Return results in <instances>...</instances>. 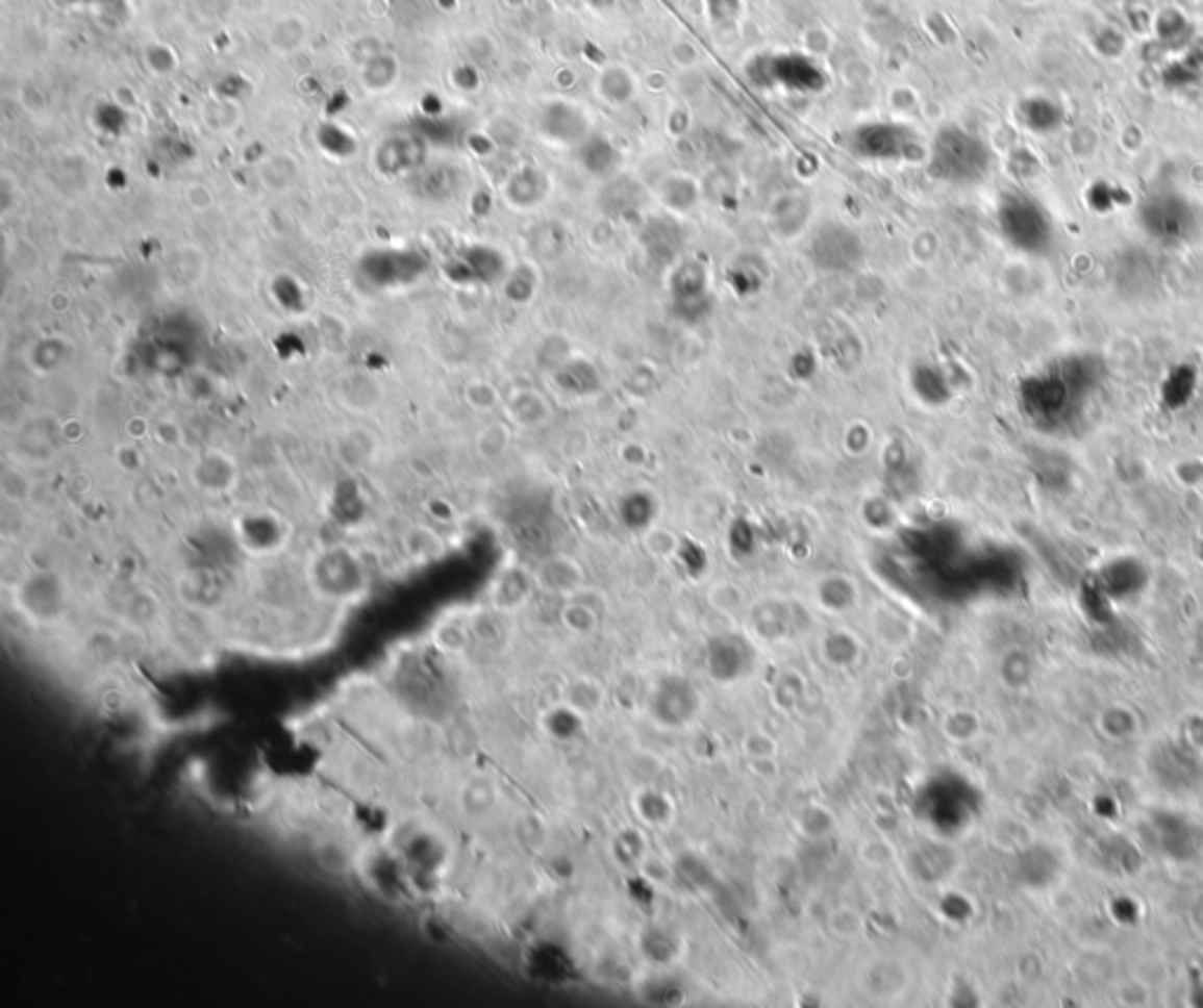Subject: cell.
Masks as SVG:
<instances>
[{
    "mask_svg": "<svg viewBox=\"0 0 1203 1008\" xmlns=\"http://www.w3.org/2000/svg\"><path fill=\"white\" fill-rule=\"evenodd\" d=\"M1102 381L1091 355L1064 357L1023 386V411L1046 433H1068L1086 417V405Z\"/></svg>",
    "mask_w": 1203,
    "mask_h": 1008,
    "instance_id": "1",
    "label": "cell"
},
{
    "mask_svg": "<svg viewBox=\"0 0 1203 1008\" xmlns=\"http://www.w3.org/2000/svg\"><path fill=\"white\" fill-rule=\"evenodd\" d=\"M310 583L320 598L332 602L357 600L367 588V572L360 555L351 548H327L310 564Z\"/></svg>",
    "mask_w": 1203,
    "mask_h": 1008,
    "instance_id": "2",
    "label": "cell"
},
{
    "mask_svg": "<svg viewBox=\"0 0 1203 1008\" xmlns=\"http://www.w3.org/2000/svg\"><path fill=\"white\" fill-rule=\"evenodd\" d=\"M987 168V153L969 132L948 127L935 136L931 149V170L948 181H971Z\"/></svg>",
    "mask_w": 1203,
    "mask_h": 1008,
    "instance_id": "3",
    "label": "cell"
},
{
    "mask_svg": "<svg viewBox=\"0 0 1203 1008\" xmlns=\"http://www.w3.org/2000/svg\"><path fill=\"white\" fill-rule=\"evenodd\" d=\"M67 588L61 579L50 570H41L17 583V607L39 623H52L67 611Z\"/></svg>",
    "mask_w": 1203,
    "mask_h": 1008,
    "instance_id": "4",
    "label": "cell"
},
{
    "mask_svg": "<svg viewBox=\"0 0 1203 1008\" xmlns=\"http://www.w3.org/2000/svg\"><path fill=\"white\" fill-rule=\"evenodd\" d=\"M189 480L193 487L207 494V497H226L241 482V465H237L235 456L228 454L226 449L212 447L193 458Z\"/></svg>",
    "mask_w": 1203,
    "mask_h": 1008,
    "instance_id": "5",
    "label": "cell"
},
{
    "mask_svg": "<svg viewBox=\"0 0 1203 1008\" xmlns=\"http://www.w3.org/2000/svg\"><path fill=\"white\" fill-rule=\"evenodd\" d=\"M237 540L243 550L252 555H275L284 548L290 536L287 522L278 512L254 510L237 520Z\"/></svg>",
    "mask_w": 1203,
    "mask_h": 1008,
    "instance_id": "6",
    "label": "cell"
},
{
    "mask_svg": "<svg viewBox=\"0 0 1203 1008\" xmlns=\"http://www.w3.org/2000/svg\"><path fill=\"white\" fill-rule=\"evenodd\" d=\"M59 439H64V433L57 421L33 419L31 424L24 426L22 437L17 439V449L26 461L48 463L57 454Z\"/></svg>",
    "mask_w": 1203,
    "mask_h": 1008,
    "instance_id": "7",
    "label": "cell"
},
{
    "mask_svg": "<svg viewBox=\"0 0 1203 1008\" xmlns=\"http://www.w3.org/2000/svg\"><path fill=\"white\" fill-rule=\"evenodd\" d=\"M858 149L870 158H903V151L912 142L903 125H868L856 134Z\"/></svg>",
    "mask_w": 1203,
    "mask_h": 1008,
    "instance_id": "8",
    "label": "cell"
},
{
    "mask_svg": "<svg viewBox=\"0 0 1203 1008\" xmlns=\"http://www.w3.org/2000/svg\"><path fill=\"white\" fill-rule=\"evenodd\" d=\"M544 132L553 142L572 144L587 134L585 114L572 104H550L544 114Z\"/></svg>",
    "mask_w": 1203,
    "mask_h": 1008,
    "instance_id": "9",
    "label": "cell"
},
{
    "mask_svg": "<svg viewBox=\"0 0 1203 1008\" xmlns=\"http://www.w3.org/2000/svg\"><path fill=\"white\" fill-rule=\"evenodd\" d=\"M179 598L189 604V607H215L224 598V585L219 581L215 572L196 570L186 572L179 581Z\"/></svg>",
    "mask_w": 1203,
    "mask_h": 1008,
    "instance_id": "10",
    "label": "cell"
},
{
    "mask_svg": "<svg viewBox=\"0 0 1203 1008\" xmlns=\"http://www.w3.org/2000/svg\"><path fill=\"white\" fill-rule=\"evenodd\" d=\"M73 346L67 336H43L31 346L29 367L39 377H52L69 362Z\"/></svg>",
    "mask_w": 1203,
    "mask_h": 1008,
    "instance_id": "11",
    "label": "cell"
},
{
    "mask_svg": "<svg viewBox=\"0 0 1203 1008\" xmlns=\"http://www.w3.org/2000/svg\"><path fill=\"white\" fill-rule=\"evenodd\" d=\"M637 82L635 76L623 67H607L597 76V92L607 104H626L635 97Z\"/></svg>",
    "mask_w": 1203,
    "mask_h": 1008,
    "instance_id": "12",
    "label": "cell"
},
{
    "mask_svg": "<svg viewBox=\"0 0 1203 1008\" xmlns=\"http://www.w3.org/2000/svg\"><path fill=\"white\" fill-rule=\"evenodd\" d=\"M402 548L411 562H430L443 555L445 544L435 529L426 525H415L405 531L402 536Z\"/></svg>",
    "mask_w": 1203,
    "mask_h": 1008,
    "instance_id": "13",
    "label": "cell"
},
{
    "mask_svg": "<svg viewBox=\"0 0 1203 1008\" xmlns=\"http://www.w3.org/2000/svg\"><path fill=\"white\" fill-rule=\"evenodd\" d=\"M306 22L297 15L280 17L271 29V48L278 54H292L304 48L306 43Z\"/></svg>",
    "mask_w": 1203,
    "mask_h": 1008,
    "instance_id": "14",
    "label": "cell"
},
{
    "mask_svg": "<svg viewBox=\"0 0 1203 1008\" xmlns=\"http://www.w3.org/2000/svg\"><path fill=\"white\" fill-rule=\"evenodd\" d=\"M259 179L266 188L284 191L299 179V165L287 153H275L261 162Z\"/></svg>",
    "mask_w": 1203,
    "mask_h": 1008,
    "instance_id": "15",
    "label": "cell"
},
{
    "mask_svg": "<svg viewBox=\"0 0 1203 1008\" xmlns=\"http://www.w3.org/2000/svg\"><path fill=\"white\" fill-rule=\"evenodd\" d=\"M123 613H125V621L130 623V626H136V628L151 626V623L158 619V613H160V600L155 598L153 590H134L130 598H127Z\"/></svg>",
    "mask_w": 1203,
    "mask_h": 1008,
    "instance_id": "16",
    "label": "cell"
},
{
    "mask_svg": "<svg viewBox=\"0 0 1203 1008\" xmlns=\"http://www.w3.org/2000/svg\"><path fill=\"white\" fill-rule=\"evenodd\" d=\"M0 494H3V499L7 503L20 506V503H26L31 499L33 482L20 465H5L3 473H0Z\"/></svg>",
    "mask_w": 1203,
    "mask_h": 1008,
    "instance_id": "17",
    "label": "cell"
},
{
    "mask_svg": "<svg viewBox=\"0 0 1203 1008\" xmlns=\"http://www.w3.org/2000/svg\"><path fill=\"white\" fill-rule=\"evenodd\" d=\"M316 860H318V865L325 870V873L344 875V873H348V867H351L353 858H351V854H348V849L342 845V841L323 839L316 847Z\"/></svg>",
    "mask_w": 1203,
    "mask_h": 1008,
    "instance_id": "18",
    "label": "cell"
},
{
    "mask_svg": "<svg viewBox=\"0 0 1203 1008\" xmlns=\"http://www.w3.org/2000/svg\"><path fill=\"white\" fill-rule=\"evenodd\" d=\"M506 445H508V430L503 424L484 426L480 433L475 435L477 454L484 456V458L501 456L503 452H506Z\"/></svg>",
    "mask_w": 1203,
    "mask_h": 1008,
    "instance_id": "19",
    "label": "cell"
},
{
    "mask_svg": "<svg viewBox=\"0 0 1203 1008\" xmlns=\"http://www.w3.org/2000/svg\"><path fill=\"white\" fill-rule=\"evenodd\" d=\"M534 407H544V400H541L536 393H529V390H520V393H512L510 400H508V411L512 421H518L522 426H531L538 421V411H534Z\"/></svg>",
    "mask_w": 1203,
    "mask_h": 1008,
    "instance_id": "20",
    "label": "cell"
},
{
    "mask_svg": "<svg viewBox=\"0 0 1203 1008\" xmlns=\"http://www.w3.org/2000/svg\"><path fill=\"white\" fill-rule=\"evenodd\" d=\"M463 400L471 409L486 411V409H492V405L496 402V393H494L492 383L471 381L463 386Z\"/></svg>",
    "mask_w": 1203,
    "mask_h": 1008,
    "instance_id": "21",
    "label": "cell"
},
{
    "mask_svg": "<svg viewBox=\"0 0 1203 1008\" xmlns=\"http://www.w3.org/2000/svg\"><path fill=\"white\" fill-rule=\"evenodd\" d=\"M114 461L123 473H140L144 469V454L136 443H123L114 449Z\"/></svg>",
    "mask_w": 1203,
    "mask_h": 1008,
    "instance_id": "22",
    "label": "cell"
},
{
    "mask_svg": "<svg viewBox=\"0 0 1203 1008\" xmlns=\"http://www.w3.org/2000/svg\"><path fill=\"white\" fill-rule=\"evenodd\" d=\"M153 437L165 447H181L186 439V430L177 419H160L153 424Z\"/></svg>",
    "mask_w": 1203,
    "mask_h": 1008,
    "instance_id": "23",
    "label": "cell"
},
{
    "mask_svg": "<svg viewBox=\"0 0 1203 1008\" xmlns=\"http://www.w3.org/2000/svg\"><path fill=\"white\" fill-rule=\"evenodd\" d=\"M215 203V196L212 191L203 183H193V186L186 188V205H191L196 212H205V209L212 207Z\"/></svg>",
    "mask_w": 1203,
    "mask_h": 1008,
    "instance_id": "24",
    "label": "cell"
},
{
    "mask_svg": "<svg viewBox=\"0 0 1203 1008\" xmlns=\"http://www.w3.org/2000/svg\"><path fill=\"white\" fill-rule=\"evenodd\" d=\"M125 430H127V435H130V439H134V443H140V439H144L146 435L153 433V426H151L149 421H146L144 417H134V419L127 421Z\"/></svg>",
    "mask_w": 1203,
    "mask_h": 1008,
    "instance_id": "25",
    "label": "cell"
}]
</instances>
